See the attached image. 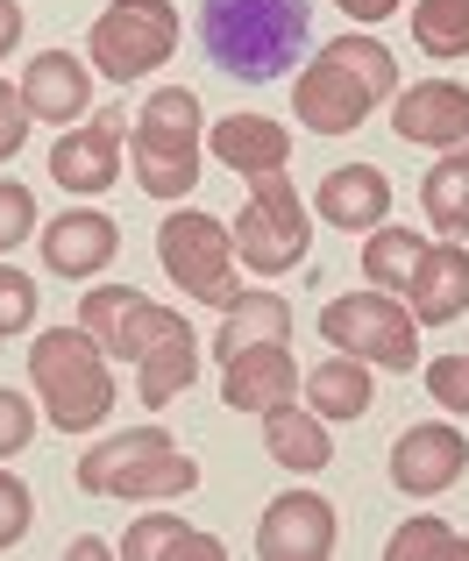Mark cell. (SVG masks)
<instances>
[{
    "mask_svg": "<svg viewBox=\"0 0 469 561\" xmlns=\"http://www.w3.org/2000/svg\"><path fill=\"white\" fill-rule=\"evenodd\" d=\"M313 43L306 0H199V50L242 85H271Z\"/></svg>",
    "mask_w": 469,
    "mask_h": 561,
    "instance_id": "6da1fadb",
    "label": "cell"
},
{
    "mask_svg": "<svg viewBox=\"0 0 469 561\" xmlns=\"http://www.w3.org/2000/svg\"><path fill=\"white\" fill-rule=\"evenodd\" d=\"M399 93V57L377 36H334L313 50V65L291 79V114L313 136H356L377 100Z\"/></svg>",
    "mask_w": 469,
    "mask_h": 561,
    "instance_id": "7a4b0ae2",
    "label": "cell"
},
{
    "mask_svg": "<svg viewBox=\"0 0 469 561\" xmlns=\"http://www.w3.org/2000/svg\"><path fill=\"white\" fill-rule=\"evenodd\" d=\"M79 491L85 497H136V505H157V497H185L199 483V462L164 434V426H128V434H107L79 455Z\"/></svg>",
    "mask_w": 469,
    "mask_h": 561,
    "instance_id": "3957f363",
    "label": "cell"
},
{
    "mask_svg": "<svg viewBox=\"0 0 469 561\" xmlns=\"http://www.w3.org/2000/svg\"><path fill=\"white\" fill-rule=\"evenodd\" d=\"M28 383H36L43 412L57 434H93L114 412V377H107V348L85 328H43L28 348Z\"/></svg>",
    "mask_w": 469,
    "mask_h": 561,
    "instance_id": "277c9868",
    "label": "cell"
},
{
    "mask_svg": "<svg viewBox=\"0 0 469 561\" xmlns=\"http://www.w3.org/2000/svg\"><path fill=\"white\" fill-rule=\"evenodd\" d=\"M199 93L193 85H157L142 100L136 128H128V164H136V185L150 199H185L199 185Z\"/></svg>",
    "mask_w": 469,
    "mask_h": 561,
    "instance_id": "5b68a950",
    "label": "cell"
},
{
    "mask_svg": "<svg viewBox=\"0 0 469 561\" xmlns=\"http://www.w3.org/2000/svg\"><path fill=\"white\" fill-rule=\"evenodd\" d=\"M228 234H234V263H249L256 277H285L313 249V220H306V199L291 192L285 171L249 179V206L234 214Z\"/></svg>",
    "mask_w": 469,
    "mask_h": 561,
    "instance_id": "8992f818",
    "label": "cell"
},
{
    "mask_svg": "<svg viewBox=\"0 0 469 561\" xmlns=\"http://www.w3.org/2000/svg\"><path fill=\"white\" fill-rule=\"evenodd\" d=\"M171 50H179V8H171V0H114V8L85 28V65L114 85L150 79Z\"/></svg>",
    "mask_w": 469,
    "mask_h": 561,
    "instance_id": "52a82bcc",
    "label": "cell"
},
{
    "mask_svg": "<svg viewBox=\"0 0 469 561\" xmlns=\"http://www.w3.org/2000/svg\"><path fill=\"white\" fill-rule=\"evenodd\" d=\"M157 263H164V277L179 291H193L199 306H228L242 299V285H234V234L221 228L214 214H199V206H185V214H171L164 228H157Z\"/></svg>",
    "mask_w": 469,
    "mask_h": 561,
    "instance_id": "ba28073f",
    "label": "cell"
},
{
    "mask_svg": "<svg viewBox=\"0 0 469 561\" xmlns=\"http://www.w3.org/2000/svg\"><path fill=\"white\" fill-rule=\"evenodd\" d=\"M320 334L342 356H363L377 370H413L420 363V320L405 313L391 291H348V299L320 306Z\"/></svg>",
    "mask_w": 469,
    "mask_h": 561,
    "instance_id": "9c48e42d",
    "label": "cell"
},
{
    "mask_svg": "<svg viewBox=\"0 0 469 561\" xmlns=\"http://www.w3.org/2000/svg\"><path fill=\"white\" fill-rule=\"evenodd\" d=\"M79 328L93 334V342L107 348V356L142 363V356H150V348L164 342L171 328H185V313H171V306L142 299V291H128V285H100V291H85Z\"/></svg>",
    "mask_w": 469,
    "mask_h": 561,
    "instance_id": "30bf717a",
    "label": "cell"
},
{
    "mask_svg": "<svg viewBox=\"0 0 469 561\" xmlns=\"http://www.w3.org/2000/svg\"><path fill=\"white\" fill-rule=\"evenodd\" d=\"M342 526H334V505L320 491H285L271 497V512L256 519V554L263 561H328Z\"/></svg>",
    "mask_w": 469,
    "mask_h": 561,
    "instance_id": "8fae6325",
    "label": "cell"
},
{
    "mask_svg": "<svg viewBox=\"0 0 469 561\" xmlns=\"http://www.w3.org/2000/svg\"><path fill=\"white\" fill-rule=\"evenodd\" d=\"M462 469H469V440L448 420L405 426V434L391 440V483H399L405 497H442Z\"/></svg>",
    "mask_w": 469,
    "mask_h": 561,
    "instance_id": "7c38bea8",
    "label": "cell"
},
{
    "mask_svg": "<svg viewBox=\"0 0 469 561\" xmlns=\"http://www.w3.org/2000/svg\"><path fill=\"white\" fill-rule=\"evenodd\" d=\"M391 128H399V142H420V150H462L469 142V85L462 79L405 85L399 107H391Z\"/></svg>",
    "mask_w": 469,
    "mask_h": 561,
    "instance_id": "4fadbf2b",
    "label": "cell"
},
{
    "mask_svg": "<svg viewBox=\"0 0 469 561\" xmlns=\"http://www.w3.org/2000/svg\"><path fill=\"white\" fill-rule=\"evenodd\" d=\"M36 242H43V271L50 277H100L114 263V249H122V228L100 206H79V214H57Z\"/></svg>",
    "mask_w": 469,
    "mask_h": 561,
    "instance_id": "5bb4252c",
    "label": "cell"
},
{
    "mask_svg": "<svg viewBox=\"0 0 469 561\" xmlns=\"http://www.w3.org/2000/svg\"><path fill=\"white\" fill-rule=\"evenodd\" d=\"M50 179L65 185V192H107V185H122V107L100 114V122H85V128H71V136H57Z\"/></svg>",
    "mask_w": 469,
    "mask_h": 561,
    "instance_id": "9a60e30c",
    "label": "cell"
},
{
    "mask_svg": "<svg viewBox=\"0 0 469 561\" xmlns=\"http://www.w3.org/2000/svg\"><path fill=\"white\" fill-rule=\"evenodd\" d=\"M462 306H469V249L462 242H427L420 271L405 277V313H413L420 328H448V320H462Z\"/></svg>",
    "mask_w": 469,
    "mask_h": 561,
    "instance_id": "2e32d148",
    "label": "cell"
},
{
    "mask_svg": "<svg viewBox=\"0 0 469 561\" xmlns=\"http://www.w3.org/2000/svg\"><path fill=\"white\" fill-rule=\"evenodd\" d=\"M22 107L28 122H79L85 107H93V65L71 50H43L28 57L22 71Z\"/></svg>",
    "mask_w": 469,
    "mask_h": 561,
    "instance_id": "e0dca14e",
    "label": "cell"
},
{
    "mask_svg": "<svg viewBox=\"0 0 469 561\" xmlns=\"http://www.w3.org/2000/svg\"><path fill=\"white\" fill-rule=\"evenodd\" d=\"M291 383H299L291 348L285 342H256V348H242V356H228L221 405H234V412H277V405H291Z\"/></svg>",
    "mask_w": 469,
    "mask_h": 561,
    "instance_id": "ac0fdd59",
    "label": "cell"
},
{
    "mask_svg": "<svg viewBox=\"0 0 469 561\" xmlns=\"http://www.w3.org/2000/svg\"><path fill=\"white\" fill-rule=\"evenodd\" d=\"M320 220L328 228H348V234H370V228H385L391 220V179L377 164H342V171H328L320 179Z\"/></svg>",
    "mask_w": 469,
    "mask_h": 561,
    "instance_id": "d6986e66",
    "label": "cell"
},
{
    "mask_svg": "<svg viewBox=\"0 0 469 561\" xmlns=\"http://www.w3.org/2000/svg\"><path fill=\"white\" fill-rule=\"evenodd\" d=\"M207 150L221 157L234 179H271V171L291 164V136H285V122H271V114H228V122H214Z\"/></svg>",
    "mask_w": 469,
    "mask_h": 561,
    "instance_id": "ffe728a7",
    "label": "cell"
},
{
    "mask_svg": "<svg viewBox=\"0 0 469 561\" xmlns=\"http://www.w3.org/2000/svg\"><path fill=\"white\" fill-rule=\"evenodd\" d=\"M263 448H271V462L299 469V477H313V469H328V462H334L328 420H320V412H299V405L263 412Z\"/></svg>",
    "mask_w": 469,
    "mask_h": 561,
    "instance_id": "44dd1931",
    "label": "cell"
},
{
    "mask_svg": "<svg viewBox=\"0 0 469 561\" xmlns=\"http://www.w3.org/2000/svg\"><path fill=\"white\" fill-rule=\"evenodd\" d=\"M306 405L320 420H363L377 405V383H370V363L363 356H328L313 377H306Z\"/></svg>",
    "mask_w": 469,
    "mask_h": 561,
    "instance_id": "7402d4cb",
    "label": "cell"
},
{
    "mask_svg": "<svg viewBox=\"0 0 469 561\" xmlns=\"http://www.w3.org/2000/svg\"><path fill=\"white\" fill-rule=\"evenodd\" d=\"M193 377H199V342H193V328H171L164 342H157L150 356L136 363V391H142V405H157V412H164L179 391H193Z\"/></svg>",
    "mask_w": 469,
    "mask_h": 561,
    "instance_id": "603a6c76",
    "label": "cell"
},
{
    "mask_svg": "<svg viewBox=\"0 0 469 561\" xmlns=\"http://www.w3.org/2000/svg\"><path fill=\"white\" fill-rule=\"evenodd\" d=\"M256 342H291V306L277 299V291H242V299L228 306V320H221V363L228 356H242V348H256Z\"/></svg>",
    "mask_w": 469,
    "mask_h": 561,
    "instance_id": "cb8c5ba5",
    "label": "cell"
},
{
    "mask_svg": "<svg viewBox=\"0 0 469 561\" xmlns=\"http://www.w3.org/2000/svg\"><path fill=\"white\" fill-rule=\"evenodd\" d=\"M420 206H427L434 234H448V242L469 234V157L462 150H442V164L420 179Z\"/></svg>",
    "mask_w": 469,
    "mask_h": 561,
    "instance_id": "d4e9b609",
    "label": "cell"
},
{
    "mask_svg": "<svg viewBox=\"0 0 469 561\" xmlns=\"http://www.w3.org/2000/svg\"><path fill=\"white\" fill-rule=\"evenodd\" d=\"M122 554L128 561H157V554H193V561H221L228 548L214 534H199V526H185V519H136L122 534Z\"/></svg>",
    "mask_w": 469,
    "mask_h": 561,
    "instance_id": "484cf974",
    "label": "cell"
},
{
    "mask_svg": "<svg viewBox=\"0 0 469 561\" xmlns=\"http://www.w3.org/2000/svg\"><path fill=\"white\" fill-rule=\"evenodd\" d=\"M420 256H427V234L413 228H370V242H363V277H370L377 291H405V277L420 271Z\"/></svg>",
    "mask_w": 469,
    "mask_h": 561,
    "instance_id": "4316f807",
    "label": "cell"
},
{
    "mask_svg": "<svg viewBox=\"0 0 469 561\" xmlns=\"http://www.w3.org/2000/svg\"><path fill=\"white\" fill-rule=\"evenodd\" d=\"M413 43L442 65L469 57V0H420L413 8Z\"/></svg>",
    "mask_w": 469,
    "mask_h": 561,
    "instance_id": "83f0119b",
    "label": "cell"
},
{
    "mask_svg": "<svg viewBox=\"0 0 469 561\" xmlns=\"http://www.w3.org/2000/svg\"><path fill=\"white\" fill-rule=\"evenodd\" d=\"M391 561H469V534H456L448 519H405L385 540Z\"/></svg>",
    "mask_w": 469,
    "mask_h": 561,
    "instance_id": "f1b7e54d",
    "label": "cell"
},
{
    "mask_svg": "<svg viewBox=\"0 0 469 561\" xmlns=\"http://www.w3.org/2000/svg\"><path fill=\"white\" fill-rule=\"evenodd\" d=\"M36 328V277H22L14 263H0V342Z\"/></svg>",
    "mask_w": 469,
    "mask_h": 561,
    "instance_id": "f546056e",
    "label": "cell"
},
{
    "mask_svg": "<svg viewBox=\"0 0 469 561\" xmlns=\"http://www.w3.org/2000/svg\"><path fill=\"white\" fill-rule=\"evenodd\" d=\"M28 234H36V192L0 179V256H8L14 242H28Z\"/></svg>",
    "mask_w": 469,
    "mask_h": 561,
    "instance_id": "4dcf8cb0",
    "label": "cell"
},
{
    "mask_svg": "<svg viewBox=\"0 0 469 561\" xmlns=\"http://www.w3.org/2000/svg\"><path fill=\"white\" fill-rule=\"evenodd\" d=\"M28 519H36V497H28V483L0 469V554H8V548H22Z\"/></svg>",
    "mask_w": 469,
    "mask_h": 561,
    "instance_id": "1f68e13d",
    "label": "cell"
},
{
    "mask_svg": "<svg viewBox=\"0 0 469 561\" xmlns=\"http://www.w3.org/2000/svg\"><path fill=\"white\" fill-rule=\"evenodd\" d=\"M427 398L469 420V356H434L427 363Z\"/></svg>",
    "mask_w": 469,
    "mask_h": 561,
    "instance_id": "d6a6232c",
    "label": "cell"
},
{
    "mask_svg": "<svg viewBox=\"0 0 469 561\" xmlns=\"http://www.w3.org/2000/svg\"><path fill=\"white\" fill-rule=\"evenodd\" d=\"M28 440H36V405H28L22 391H8V383H0V462H8V455H22Z\"/></svg>",
    "mask_w": 469,
    "mask_h": 561,
    "instance_id": "836d02e7",
    "label": "cell"
},
{
    "mask_svg": "<svg viewBox=\"0 0 469 561\" xmlns=\"http://www.w3.org/2000/svg\"><path fill=\"white\" fill-rule=\"evenodd\" d=\"M28 128H36V122H28V107H22V85L0 79V164L28 142Z\"/></svg>",
    "mask_w": 469,
    "mask_h": 561,
    "instance_id": "e575fe53",
    "label": "cell"
},
{
    "mask_svg": "<svg viewBox=\"0 0 469 561\" xmlns=\"http://www.w3.org/2000/svg\"><path fill=\"white\" fill-rule=\"evenodd\" d=\"M334 8H342L348 22H385V14H399L405 0H334Z\"/></svg>",
    "mask_w": 469,
    "mask_h": 561,
    "instance_id": "d590c367",
    "label": "cell"
},
{
    "mask_svg": "<svg viewBox=\"0 0 469 561\" xmlns=\"http://www.w3.org/2000/svg\"><path fill=\"white\" fill-rule=\"evenodd\" d=\"M22 43V0H0V57Z\"/></svg>",
    "mask_w": 469,
    "mask_h": 561,
    "instance_id": "8d00e7d4",
    "label": "cell"
},
{
    "mask_svg": "<svg viewBox=\"0 0 469 561\" xmlns=\"http://www.w3.org/2000/svg\"><path fill=\"white\" fill-rule=\"evenodd\" d=\"M71 554H79V561H107V540L85 534V540H71Z\"/></svg>",
    "mask_w": 469,
    "mask_h": 561,
    "instance_id": "74e56055",
    "label": "cell"
}]
</instances>
